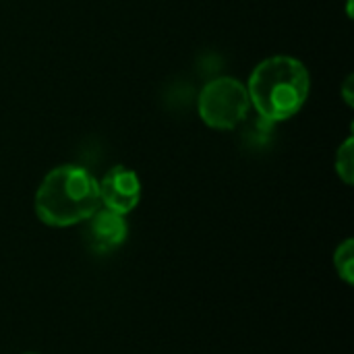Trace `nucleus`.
Instances as JSON below:
<instances>
[{"mask_svg": "<svg viewBox=\"0 0 354 354\" xmlns=\"http://www.w3.org/2000/svg\"><path fill=\"white\" fill-rule=\"evenodd\" d=\"M251 110L247 85L234 77H218L205 83L197 95V112L205 127L216 131L236 129Z\"/></svg>", "mask_w": 354, "mask_h": 354, "instance_id": "obj_3", "label": "nucleus"}, {"mask_svg": "<svg viewBox=\"0 0 354 354\" xmlns=\"http://www.w3.org/2000/svg\"><path fill=\"white\" fill-rule=\"evenodd\" d=\"M23 354H39V353H23Z\"/></svg>", "mask_w": 354, "mask_h": 354, "instance_id": "obj_9", "label": "nucleus"}, {"mask_svg": "<svg viewBox=\"0 0 354 354\" xmlns=\"http://www.w3.org/2000/svg\"><path fill=\"white\" fill-rule=\"evenodd\" d=\"M100 205L116 212L120 216H129L141 201V178L129 166H112L100 180Z\"/></svg>", "mask_w": 354, "mask_h": 354, "instance_id": "obj_4", "label": "nucleus"}, {"mask_svg": "<svg viewBox=\"0 0 354 354\" xmlns=\"http://www.w3.org/2000/svg\"><path fill=\"white\" fill-rule=\"evenodd\" d=\"M83 224H85L83 228L85 243L93 253H110L122 247L129 239L127 216L110 212L102 205Z\"/></svg>", "mask_w": 354, "mask_h": 354, "instance_id": "obj_5", "label": "nucleus"}, {"mask_svg": "<svg viewBox=\"0 0 354 354\" xmlns=\"http://www.w3.org/2000/svg\"><path fill=\"white\" fill-rule=\"evenodd\" d=\"M334 270L338 274V278L346 284L353 286L354 284V241L348 236L344 239L336 251H334Z\"/></svg>", "mask_w": 354, "mask_h": 354, "instance_id": "obj_6", "label": "nucleus"}, {"mask_svg": "<svg viewBox=\"0 0 354 354\" xmlns=\"http://www.w3.org/2000/svg\"><path fill=\"white\" fill-rule=\"evenodd\" d=\"M353 81L354 77L353 75H348L346 77V81H344V85H342V95H344V102L353 108L354 106V93H353Z\"/></svg>", "mask_w": 354, "mask_h": 354, "instance_id": "obj_8", "label": "nucleus"}, {"mask_svg": "<svg viewBox=\"0 0 354 354\" xmlns=\"http://www.w3.org/2000/svg\"><path fill=\"white\" fill-rule=\"evenodd\" d=\"M336 174L344 185H353L354 183V139L353 135L346 137V141L338 147L336 151Z\"/></svg>", "mask_w": 354, "mask_h": 354, "instance_id": "obj_7", "label": "nucleus"}, {"mask_svg": "<svg viewBox=\"0 0 354 354\" xmlns=\"http://www.w3.org/2000/svg\"><path fill=\"white\" fill-rule=\"evenodd\" d=\"M247 93L251 106L266 122H282L297 116L309 100L311 75L295 56H270L249 75Z\"/></svg>", "mask_w": 354, "mask_h": 354, "instance_id": "obj_1", "label": "nucleus"}, {"mask_svg": "<svg viewBox=\"0 0 354 354\" xmlns=\"http://www.w3.org/2000/svg\"><path fill=\"white\" fill-rule=\"evenodd\" d=\"M100 207L97 178L83 166L62 164L52 168L33 197L37 220L50 228L83 224Z\"/></svg>", "mask_w": 354, "mask_h": 354, "instance_id": "obj_2", "label": "nucleus"}]
</instances>
